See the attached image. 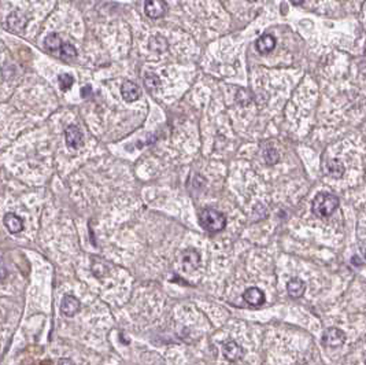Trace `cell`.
<instances>
[{
  "label": "cell",
  "mask_w": 366,
  "mask_h": 365,
  "mask_svg": "<svg viewBox=\"0 0 366 365\" xmlns=\"http://www.w3.org/2000/svg\"><path fill=\"white\" fill-rule=\"evenodd\" d=\"M75 57H77V50H75L74 47L72 44H69V43H63L58 58H60V59L63 60H72L74 59Z\"/></svg>",
  "instance_id": "cell-18"
},
{
  "label": "cell",
  "mask_w": 366,
  "mask_h": 365,
  "mask_svg": "<svg viewBox=\"0 0 366 365\" xmlns=\"http://www.w3.org/2000/svg\"><path fill=\"white\" fill-rule=\"evenodd\" d=\"M305 290H306V283L303 280L298 279V277L291 279L287 284V291H288L290 297H292V298H300L305 294Z\"/></svg>",
  "instance_id": "cell-13"
},
{
  "label": "cell",
  "mask_w": 366,
  "mask_h": 365,
  "mask_svg": "<svg viewBox=\"0 0 366 365\" xmlns=\"http://www.w3.org/2000/svg\"><path fill=\"white\" fill-rule=\"evenodd\" d=\"M243 298L248 305L251 306H261L265 304V294L263 291L259 290L258 287H250L244 291Z\"/></svg>",
  "instance_id": "cell-9"
},
{
  "label": "cell",
  "mask_w": 366,
  "mask_h": 365,
  "mask_svg": "<svg viewBox=\"0 0 366 365\" xmlns=\"http://www.w3.org/2000/svg\"><path fill=\"white\" fill-rule=\"evenodd\" d=\"M87 92H88V94H91L90 85H88V87H84V88H82V96H84V97L87 96Z\"/></svg>",
  "instance_id": "cell-22"
},
{
  "label": "cell",
  "mask_w": 366,
  "mask_h": 365,
  "mask_svg": "<svg viewBox=\"0 0 366 365\" xmlns=\"http://www.w3.org/2000/svg\"><path fill=\"white\" fill-rule=\"evenodd\" d=\"M321 342L325 347H339L346 342V335H344L342 329H339L336 327H330L322 334Z\"/></svg>",
  "instance_id": "cell-3"
},
{
  "label": "cell",
  "mask_w": 366,
  "mask_h": 365,
  "mask_svg": "<svg viewBox=\"0 0 366 365\" xmlns=\"http://www.w3.org/2000/svg\"><path fill=\"white\" fill-rule=\"evenodd\" d=\"M340 201L336 195L329 194V192H320L315 195V198L311 202V211L314 216L325 218V217L332 216L335 210L339 208Z\"/></svg>",
  "instance_id": "cell-1"
},
{
  "label": "cell",
  "mask_w": 366,
  "mask_h": 365,
  "mask_svg": "<svg viewBox=\"0 0 366 365\" xmlns=\"http://www.w3.org/2000/svg\"><path fill=\"white\" fill-rule=\"evenodd\" d=\"M255 47H256V51L259 54H269L276 48V38H273L272 35H263L256 40Z\"/></svg>",
  "instance_id": "cell-12"
},
{
  "label": "cell",
  "mask_w": 366,
  "mask_h": 365,
  "mask_svg": "<svg viewBox=\"0 0 366 365\" xmlns=\"http://www.w3.org/2000/svg\"><path fill=\"white\" fill-rule=\"evenodd\" d=\"M62 44H63V41L60 40L59 35H56V33H51V35H48L44 40V47H45V50H47V52L53 54V55H55V57H58V55H59Z\"/></svg>",
  "instance_id": "cell-14"
},
{
  "label": "cell",
  "mask_w": 366,
  "mask_h": 365,
  "mask_svg": "<svg viewBox=\"0 0 366 365\" xmlns=\"http://www.w3.org/2000/svg\"><path fill=\"white\" fill-rule=\"evenodd\" d=\"M7 277V269L4 267V264H3V261L0 260V282L1 280H4Z\"/></svg>",
  "instance_id": "cell-21"
},
{
  "label": "cell",
  "mask_w": 366,
  "mask_h": 365,
  "mask_svg": "<svg viewBox=\"0 0 366 365\" xmlns=\"http://www.w3.org/2000/svg\"><path fill=\"white\" fill-rule=\"evenodd\" d=\"M296 3H302V1H305V0H295Z\"/></svg>",
  "instance_id": "cell-23"
},
{
  "label": "cell",
  "mask_w": 366,
  "mask_h": 365,
  "mask_svg": "<svg viewBox=\"0 0 366 365\" xmlns=\"http://www.w3.org/2000/svg\"><path fill=\"white\" fill-rule=\"evenodd\" d=\"M144 13L151 19L162 18L167 13V3L165 0H146Z\"/></svg>",
  "instance_id": "cell-4"
},
{
  "label": "cell",
  "mask_w": 366,
  "mask_h": 365,
  "mask_svg": "<svg viewBox=\"0 0 366 365\" xmlns=\"http://www.w3.org/2000/svg\"><path fill=\"white\" fill-rule=\"evenodd\" d=\"M250 1H255V0H250Z\"/></svg>",
  "instance_id": "cell-24"
},
{
  "label": "cell",
  "mask_w": 366,
  "mask_h": 365,
  "mask_svg": "<svg viewBox=\"0 0 366 365\" xmlns=\"http://www.w3.org/2000/svg\"><path fill=\"white\" fill-rule=\"evenodd\" d=\"M159 78H158V76H155L154 73H147L146 75V85L148 87L149 90H157L158 87H159Z\"/></svg>",
  "instance_id": "cell-20"
},
{
  "label": "cell",
  "mask_w": 366,
  "mask_h": 365,
  "mask_svg": "<svg viewBox=\"0 0 366 365\" xmlns=\"http://www.w3.org/2000/svg\"><path fill=\"white\" fill-rule=\"evenodd\" d=\"M28 25V18L21 11H14L8 15L7 18V29L14 33H22Z\"/></svg>",
  "instance_id": "cell-6"
},
{
  "label": "cell",
  "mask_w": 366,
  "mask_h": 365,
  "mask_svg": "<svg viewBox=\"0 0 366 365\" xmlns=\"http://www.w3.org/2000/svg\"><path fill=\"white\" fill-rule=\"evenodd\" d=\"M73 77L70 75H66V73H63V75H60L58 77V82H59V87L62 91H68L72 88V85H73Z\"/></svg>",
  "instance_id": "cell-19"
},
{
  "label": "cell",
  "mask_w": 366,
  "mask_h": 365,
  "mask_svg": "<svg viewBox=\"0 0 366 365\" xmlns=\"http://www.w3.org/2000/svg\"><path fill=\"white\" fill-rule=\"evenodd\" d=\"M65 139H66V144L70 149H80L84 143L82 139V132L80 131V128L75 125H69L65 131Z\"/></svg>",
  "instance_id": "cell-7"
},
{
  "label": "cell",
  "mask_w": 366,
  "mask_h": 365,
  "mask_svg": "<svg viewBox=\"0 0 366 365\" xmlns=\"http://www.w3.org/2000/svg\"><path fill=\"white\" fill-rule=\"evenodd\" d=\"M4 225L11 233H19L23 230L22 218H19L14 213H8L4 216Z\"/></svg>",
  "instance_id": "cell-15"
},
{
  "label": "cell",
  "mask_w": 366,
  "mask_h": 365,
  "mask_svg": "<svg viewBox=\"0 0 366 365\" xmlns=\"http://www.w3.org/2000/svg\"><path fill=\"white\" fill-rule=\"evenodd\" d=\"M327 171H328V173L332 176V177L340 179L344 173V165L342 164L339 159H332V161H329L328 162Z\"/></svg>",
  "instance_id": "cell-16"
},
{
  "label": "cell",
  "mask_w": 366,
  "mask_h": 365,
  "mask_svg": "<svg viewBox=\"0 0 366 365\" xmlns=\"http://www.w3.org/2000/svg\"><path fill=\"white\" fill-rule=\"evenodd\" d=\"M222 353H224V357L232 363L239 361L240 358L243 357V349L239 343H236L235 341H229V342L225 343L224 347H222Z\"/></svg>",
  "instance_id": "cell-11"
},
{
  "label": "cell",
  "mask_w": 366,
  "mask_h": 365,
  "mask_svg": "<svg viewBox=\"0 0 366 365\" xmlns=\"http://www.w3.org/2000/svg\"><path fill=\"white\" fill-rule=\"evenodd\" d=\"M181 265L185 272H192L201 265V255L194 249H188L181 255Z\"/></svg>",
  "instance_id": "cell-5"
},
{
  "label": "cell",
  "mask_w": 366,
  "mask_h": 365,
  "mask_svg": "<svg viewBox=\"0 0 366 365\" xmlns=\"http://www.w3.org/2000/svg\"><path fill=\"white\" fill-rule=\"evenodd\" d=\"M199 221H201V225L206 231L211 232V233H216V232H221L225 228L226 225V217L218 211L216 209H203L199 214Z\"/></svg>",
  "instance_id": "cell-2"
},
{
  "label": "cell",
  "mask_w": 366,
  "mask_h": 365,
  "mask_svg": "<svg viewBox=\"0 0 366 365\" xmlns=\"http://www.w3.org/2000/svg\"><path fill=\"white\" fill-rule=\"evenodd\" d=\"M149 48L155 52H164L167 50V40L162 36H154L149 38Z\"/></svg>",
  "instance_id": "cell-17"
},
{
  "label": "cell",
  "mask_w": 366,
  "mask_h": 365,
  "mask_svg": "<svg viewBox=\"0 0 366 365\" xmlns=\"http://www.w3.org/2000/svg\"><path fill=\"white\" fill-rule=\"evenodd\" d=\"M80 307H81V304L78 299L73 295H66L60 304V312L68 317H73L75 313L80 310Z\"/></svg>",
  "instance_id": "cell-10"
},
{
  "label": "cell",
  "mask_w": 366,
  "mask_h": 365,
  "mask_svg": "<svg viewBox=\"0 0 366 365\" xmlns=\"http://www.w3.org/2000/svg\"><path fill=\"white\" fill-rule=\"evenodd\" d=\"M121 95H122L125 102H135L140 97L142 91H140V87L136 82L125 81L121 85Z\"/></svg>",
  "instance_id": "cell-8"
}]
</instances>
